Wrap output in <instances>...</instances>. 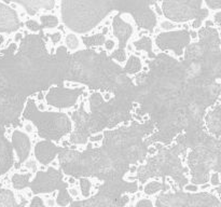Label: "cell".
Returning a JSON list of instances; mask_svg holds the SVG:
<instances>
[{
  "mask_svg": "<svg viewBox=\"0 0 221 207\" xmlns=\"http://www.w3.org/2000/svg\"><path fill=\"white\" fill-rule=\"evenodd\" d=\"M111 11L108 0H61L63 22L79 34L92 30Z\"/></svg>",
  "mask_w": 221,
  "mask_h": 207,
  "instance_id": "cell-1",
  "label": "cell"
},
{
  "mask_svg": "<svg viewBox=\"0 0 221 207\" xmlns=\"http://www.w3.org/2000/svg\"><path fill=\"white\" fill-rule=\"evenodd\" d=\"M184 152H187V148L180 145H176L169 149L162 148L146 165H141L138 168L136 177L139 179L140 183H146L147 179L152 176H161L164 181V176L166 175L177 183H186L188 182V178L184 177L183 172H188V168H183L180 161V154Z\"/></svg>",
  "mask_w": 221,
  "mask_h": 207,
  "instance_id": "cell-2",
  "label": "cell"
},
{
  "mask_svg": "<svg viewBox=\"0 0 221 207\" xmlns=\"http://www.w3.org/2000/svg\"><path fill=\"white\" fill-rule=\"evenodd\" d=\"M22 117L31 121L37 127L38 135L44 140L58 143L73 128V123L66 113L39 110L37 104L30 98L27 99Z\"/></svg>",
  "mask_w": 221,
  "mask_h": 207,
  "instance_id": "cell-3",
  "label": "cell"
},
{
  "mask_svg": "<svg viewBox=\"0 0 221 207\" xmlns=\"http://www.w3.org/2000/svg\"><path fill=\"white\" fill-rule=\"evenodd\" d=\"M188 164L192 183H207L210 172H219L220 168V139L210 135L204 143L193 148L188 155Z\"/></svg>",
  "mask_w": 221,
  "mask_h": 207,
  "instance_id": "cell-4",
  "label": "cell"
},
{
  "mask_svg": "<svg viewBox=\"0 0 221 207\" xmlns=\"http://www.w3.org/2000/svg\"><path fill=\"white\" fill-rule=\"evenodd\" d=\"M111 10L120 13H130L134 17L139 28L152 33L156 26V15L151 4H155L152 0H108Z\"/></svg>",
  "mask_w": 221,
  "mask_h": 207,
  "instance_id": "cell-5",
  "label": "cell"
},
{
  "mask_svg": "<svg viewBox=\"0 0 221 207\" xmlns=\"http://www.w3.org/2000/svg\"><path fill=\"white\" fill-rule=\"evenodd\" d=\"M203 0H164L162 12L174 22L183 23L191 19H203L208 16V10L202 9Z\"/></svg>",
  "mask_w": 221,
  "mask_h": 207,
  "instance_id": "cell-6",
  "label": "cell"
},
{
  "mask_svg": "<svg viewBox=\"0 0 221 207\" xmlns=\"http://www.w3.org/2000/svg\"><path fill=\"white\" fill-rule=\"evenodd\" d=\"M84 87H65L63 84L54 85L48 89L44 99L48 105L59 108V109H67L76 105L78 98L83 93Z\"/></svg>",
  "mask_w": 221,
  "mask_h": 207,
  "instance_id": "cell-7",
  "label": "cell"
},
{
  "mask_svg": "<svg viewBox=\"0 0 221 207\" xmlns=\"http://www.w3.org/2000/svg\"><path fill=\"white\" fill-rule=\"evenodd\" d=\"M191 37L188 30H177L161 33L155 37V44L161 51H174L177 56H181L183 51L190 44Z\"/></svg>",
  "mask_w": 221,
  "mask_h": 207,
  "instance_id": "cell-8",
  "label": "cell"
},
{
  "mask_svg": "<svg viewBox=\"0 0 221 207\" xmlns=\"http://www.w3.org/2000/svg\"><path fill=\"white\" fill-rule=\"evenodd\" d=\"M11 147L15 151V154L17 156V162H15L14 167L19 168L21 165L27 161L29 156L31 149L30 138L28 137L26 133L21 132L19 129H14L11 135Z\"/></svg>",
  "mask_w": 221,
  "mask_h": 207,
  "instance_id": "cell-9",
  "label": "cell"
},
{
  "mask_svg": "<svg viewBox=\"0 0 221 207\" xmlns=\"http://www.w3.org/2000/svg\"><path fill=\"white\" fill-rule=\"evenodd\" d=\"M64 148L56 146L53 141L50 140H41L36 143L34 148L35 158L41 165L48 166L50 163L54 161V159L63 150Z\"/></svg>",
  "mask_w": 221,
  "mask_h": 207,
  "instance_id": "cell-10",
  "label": "cell"
},
{
  "mask_svg": "<svg viewBox=\"0 0 221 207\" xmlns=\"http://www.w3.org/2000/svg\"><path fill=\"white\" fill-rule=\"evenodd\" d=\"M15 163L11 143L4 135V129H0V176L7 173Z\"/></svg>",
  "mask_w": 221,
  "mask_h": 207,
  "instance_id": "cell-11",
  "label": "cell"
},
{
  "mask_svg": "<svg viewBox=\"0 0 221 207\" xmlns=\"http://www.w3.org/2000/svg\"><path fill=\"white\" fill-rule=\"evenodd\" d=\"M21 27L17 14L11 8L0 2V33H13Z\"/></svg>",
  "mask_w": 221,
  "mask_h": 207,
  "instance_id": "cell-12",
  "label": "cell"
},
{
  "mask_svg": "<svg viewBox=\"0 0 221 207\" xmlns=\"http://www.w3.org/2000/svg\"><path fill=\"white\" fill-rule=\"evenodd\" d=\"M220 113V102L218 100L215 105H213V108L206 113L203 119L207 133L218 139H220L221 132Z\"/></svg>",
  "mask_w": 221,
  "mask_h": 207,
  "instance_id": "cell-13",
  "label": "cell"
},
{
  "mask_svg": "<svg viewBox=\"0 0 221 207\" xmlns=\"http://www.w3.org/2000/svg\"><path fill=\"white\" fill-rule=\"evenodd\" d=\"M112 28H113V35L119 41V49H125L127 41L133 34L132 26L126 22H124L119 14L113 17Z\"/></svg>",
  "mask_w": 221,
  "mask_h": 207,
  "instance_id": "cell-14",
  "label": "cell"
},
{
  "mask_svg": "<svg viewBox=\"0 0 221 207\" xmlns=\"http://www.w3.org/2000/svg\"><path fill=\"white\" fill-rule=\"evenodd\" d=\"M6 2H17L22 4L29 15L37 14L40 10H52L55 6L54 0H4Z\"/></svg>",
  "mask_w": 221,
  "mask_h": 207,
  "instance_id": "cell-15",
  "label": "cell"
},
{
  "mask_svg": "<svg viewBox=\"0 0 221 207\" xmlns=\"http://www.w3.org/2000/svg\"><path fill=\"white\" fill-rule=\"evenodd\" d=\"M32 177V173H26V174H19L16 173L11 176V183L13 186V188L16 190H24L27 188L28 182L30 180V178Z\"/></svg>",
  "mask_w": 221,
  "mask_h": 207,
  "instance_id": "cell-16",
  "label": "cell"
},
{
  "mask_svg": "<svg viewBox=\"0 0 221 207\" xmlns=\"http://www.w3.org/2000/svg\"><path fill=\"white\" fill-rule=\"evenodd\" d=\"M141 69H142V63L140 58L135 55H131L123 68V71L126 75H137L141 71Z\"/></svg>",
  "mask_w": 221,
  "mask_h": 207,
  "instance_id": "cell-17",
  "label": "cell"
},
{
  "mask_svg": "<svg viewBox=\"0 0 221 207\" xmlns=\"http://www.w3.org/2000/svg\"><path fill=\"white\" fill-rule=\"evenodd\" d=\"M0 207H19L15 195L9 189H0Z\"/></svg>",
  "mask_w": 221,
  "mask_h": 207,
  "instance_id": "cell-18",
  "label": "cell"
},
{
  "mask_svg": "<svg viewBox=\"0 0 221 207\" xmlns=\"http://www.w3.org/2000/svg\"><path fill=\"white\" fill-rule=\"evenodd\" d=\"M135 49L138 51H146L149 58H155V54L152 51V41L149 37H142L138 41L134 42Z\"/></svg>",
  "mask_w": 221,
  "mask_h": 207,
  "instance_id": "cell-19",
  "label": "cell"
},
{
  "mask_svg": "<svg viewBox=\"0 0 221 207\" xmlns=\"http://www.w3.org/2000/svg\"><path fill=\"white\" fill-rule=\"evenodd\" d=\"M82 41L86 46H98L104 45L106 38L104 34H96L94 36H84L82 37Z\"/></svg>",
  "mask_w": 221,
  "mask_h": 207,
  "instance_id": "cell-20",
  "label": "cell"
},
{
  "mask_svg": "<svg viewBox=\"0 0 221 207\" xmlns=\"http://www.w3.org/2000/svg\"><path fill=\"white\" fill-rule=\"evenodd\" d=\"M164 189V183H161L160 181H148L146 182L145 187L142 189V191L146 195H154L157 192H160L161 190Z\"/></svg>",
  "mask_w": 221,
  "mask_h": 207,
  "instance_id": "cell-21",
  "label": "cell"
},
{
  "mask_svg": "<svg viewBox=\"0 0 221 207\" xmlns=\"http://www.w3.org/2000/svg\"><path fill=\"white\" fill-rule=\"evenodd\" d=\"M40 21L41 28H55L58 25V19L55 15H42Z\"/></svg>",
  "mask_w": 221,
  "mask_h": 207,
  "instance_id": "cell-22",
  "label": "cell"
},
{
  "mask_svg": "<svg viewBox=\"0 0 221 207\" xmlns=\"http://www.w3.org/2000/svg\"><path fill=\"white\" fill-rule=\"evenodd\" d=\"M79 183H80V189H81V194L83 199H88L91 196V188H92V182L90 179L85 177L79 178Z\"/></svg>",
  "mask_w": 221,
  "mask_h": 207,
  "instance_id": "cell-23",
  "label": "cell"
},
{
  "mask_svg": "<svg viewBox=\"0 0 221 207\" xmlns=\"http://www.w3.org/2000/svg\"><path fill=\"white\" fill-rule=\"evenodd\" d=\"M110 58L113 60H117L119 64H123L126 62V52L125 49H115L110 54Z\"/></svg>",
  "mask_w": 221,
  "mask_h": 207,
  "instance_id": "cell-24",
  "label": "cell"
},
{
  "mask_svg": "<svg viewBox=\"0 0 221 207\" xmlns=\"http://www.w3.org/2000/svg\"><path fill=\"white\" fill-rule=\"evenodd\" d=\"M66 45L69 50H76L78 46H79V40L77 38L76 35L73 34H69L67 37H66Z\"/></svg>",
  "mask_w": 221,
  "mask_h": 207,
  "instance_id": "cell-25",
  "label": "cell"
},
{
  "mask_svg": "<svg viewBox=\"0 0 221 207\" xmlns=\"http://www.w3.org/2000/svg\"><path fill=\"white\" fill-rule=\"evenodd\" d=\"M208 183L211 187H219L220 186V176H219V172H213L209 174V178H208Z\"/></svg>",
  "mask_w": 221,
  "mask_h": 207,
  "instance_id": "cell-26",
  "label": "cell"
},
{
  "mask_svg": "<svg viewBox=\"0 0 221 207\" xmlns=\"http://www.w3.org/2000/svg\"><path fill=\"white\" fill-rule=\"evenodd\" d=\"M25 26L29 30H31V31H39V30H41V26L36 21H27L25 23Z\"/></svg>",
  "mask_w": 221,
  "mask_h": 207,
  "instance_id": "cell-27",
  "label": "cell"
},
{
  "mask_svg": "<svg viewBox=\"0 0 221 207\" xmlns=\"http://www.w3.org/2000/svg\"><path fill=\"white\" fill-rule=\"evenodd\" d=\"M134 207H153V203L152 201L148 199H142V200H138L136 204H134Z\"/></svg>",
  "mask_w": 221,
  "mask_h": 207,
  "instance_id": "cell-28",
  "label": "cell"
},
{
  "mask_svg": "<svg viewBox=\"0 0 221 207\" xmlns=\"http://www.w3.org/2000/svg\"><path fill=\"white\" fill-rule=\"evenodd\" d=\"M206 4L213 10H218L221 7V0H205Z\"/></svg>",
  "mask_w": 221,
  "mask_h": 207,
  "instance_id": "cell-29",
  "label": "cell"
},
{
  "mask_svg": "<svg viewBox=\"0 0 221 207\" xmlns=\"http://www.w3.org/2000/svg\"><path fill=\"white\" fill-rule=\"evenodd\" d=\"M183 190L187 193H198V186L194 183H190V185H186L183 187Z\"/></svg>",
  "mask_w": 221,
  "mask_h": 207,
  "instance_id": "cell-30",
  "label": "cell"
},
{
  "mask_svg": "<svg viewBox=\"0 0 221 207\" xmlns=\"http://www.w3.org/2000/svg\"><path fill=\"white\" fill-rule=\"evenodd\" d=\"M88 139L91 143H97V141H100V140L104 139V134L102 133H96V134H93L88 137Z\"/></svg>",
  "mask_w": 221,
  "mask_h": 207,
  "instance_id": "cell-31",
  "label": "cell"
},
{
  "mask_svg": "<svg viewBox=\"0 0 221 207\" xmlns=\"http://www.w3.org/2000/svg\"><path fill=\"white\" fill-rule=\"evenodd\" d=\"M67 192H68L69 196H70L71 199H73V197H76V196H78L80 194L79 190L77 188H75V187H69V188L67 189Z\"/></svg>",
  "mask_w": 221,
  "mask_h": 207,
  "instance_id": "cell-32",
  "label": "cell"
},
{
  "mask_svg": "<svg viewBox=\"0 0 221 207\" xmlns=\"http://www.w3.org/2000/svg\"><path fill=\"white\" fill-rule=\"evenodd\" d=\"M42 203L46 207H55L56 206V201L54 197L52 199H48V200H42Z\"/></svg>",
  "mask_w": 221,
  "mask_h": 207,
  "instance_id": "cell-33",
  "label": "cell"
},
{
  "mask_svg": "<svg viewBox=\"0 0 221 207\" xmlns=\"http://www.w3.org/2000/svg\"><path fill=\"white\" fill-rule=\"evenodd\" d=\"M50 37H51V40H52V42L53 43H57V42L61 41V33H54V34H51L50 35Z\"/></svg>",
  "mask_w": 221,
  "mask_h": 207,
  "instance_id": "cell-34",
  "label": "cell"
},
{
  "mask_svg": "<svg viewBox=\"0 0 221 207\" xmlns=\"http://www.w3.org/2000/svg\"><path fill=\"white\" fill-rule=\"evenodd\" d=\"M104 45H105V49H106L107 51H111V50L115 49V43L112 41V40H106L105 43H104Z\"/></svg>",
  "mask_w": 221,
  "mask_h": 207,
  "instance_id": "cell-35",
  "label": "cell"
},
{
  "mask_svg": "<svg viewBox=\"0 0 221 207\" xmlns=\"http://www.w3.org/2000/svg\"><path fill=\"white\" fill-rule=\"evenodd\" d=\"M161 27H162L163 29L169 30V29H173V28H175L176 25H175V24H173V23H169V22H163L162 24H161Z\"/></svg>",
  "mask_w": 221,
  "mask_h": 207,
  "instance_id": "cell-36",
  "label": "cell"
},
{
  "mask_svg": "<svg viewBox=\"0 0 221 207\" xmlns=\"http://www.w3.org/2000/svg\"><path fill=\"white\" fill-rule=\"evenodd\" d=\"M24 165H25L26 168H32V174H35L34 172L36 170V164H35V162L32 161V160L28 161V162H27L26 164H24Z\"/></svg>",
  "mask_w": 221,
  "mask_h": 207,
  "instance_id": "cell-37",
  "label": "cell"
},
{
  "mask_svg": "<svg viewBox=\"0 0 221 207\" xmlns=\"http://www.w3.org/2000/svg\"><path fill=\"white\" fill-rule=\"evenodd\" d=\"M201 25H202V22H201V21H198V19H194V22H193V24H192V27L195 29V28H200Z\"/></svg>",
  "mask_w": 221,
  "mask_h": 207,
  "instance_id": "cell-38",
  "label": "cell"
},
{
  "mask_svg": "<svg viewBox=\"0 0 221 207\" xmlns=\"http://www.w3.org/2000/svg\"><path fill=\"white\" fill-rule=\"evenodd\" d=\"M220 17H221V13H220V12L215 15V22H216V24H217L218 26L220 25Z\"/></svg>",
  "mask_w": 221,
  "mask_h": 207,
  "instance_id": "cell-39",
  "label": "cell"
},
{
  "mask_svg": "<svg viewBox=\"0 0 221 207\" xmlns=\"http://www.w3.org/2000/svg\"><path fill=\"white\" fill-rule=\"evenodd\" d=\"M25 129H26L27 133H32V126L30 124H26L25 125Z\"/></svg>",
  "mask_w": 221,
  "mask_h": 207,
  "instance_id": "cell-40",
  "label": "cell"
},
{
  "mask_svg": "<svg viewBox=\"0 0 221 207\" xmlns=\"http://www.w3.org/2000/svg\"><path fill=\"white\" fill-rule=\"evenodd\" d=\"M22 37H23V35H22V34H17V35H16V37H15V42L19 41V40L22 39Z\"/></svg>",
  "mask_w": 221,
  "mask_h": 207,
  "instance_id": "cell-41",
  "label": "cell"
},
{
  "mask_svg": "<svg viewBox=\"0 0 221 207\" xmlns=\"http://www.w3.org/2000/svg\"><path fill=\"white\" fill-rule=\"evenodd\" d=\"M211 25H213V22H209V21H207V22H206V27H210Z\"/></svg>",
  "mask_w": 221,
  "mask_h": 207,
  "instance_id": "cell-42",
  "label": "cell"
},
{
  "mask_svg": "<svg viewBox=\"0 0 221 207\" xmlns=\"http://www.w3.org/2000/svg\"><path fill=\"white\" fill-rule=\"evenodd\" d=\"M155 8H156V11H157V13H159V14H161V13H162V11H161V9H160V8L157 7L156 4H155Z\"/></svg>",
  "mask_w": 221,
  "mask_h": 207,
  "instance_id": "cell-43",
  "label": "cell"
},
{
  "mask_svg": "<svg viewBox=\"0 0 221 207\" xmlns=\"http://www.w3.org/2000/svg\"><path fill=\"white\" fill-rule=\"evenodd\" d=\"M2 42H3V37H2L1 35H0V45L2 44Z\"/></svg>",
  "mask_w": 221,
  "mask_h": 207,
  "instance_id": "cell-44",
  "label": "cell"
},
{
  "mask_svg": "<svg viewBox=\"0 0 221 207\" xmlns=\"http://www.w3.org/2000/svg\"><path fill=\"white\" fill-rule=\"evenodd\" d=\"M152 1H154V2H155V1H156V0H152Z\"/></svg>",
  "mask_w": 221,
  "mask_h": 207,
  "instance_id": "cell-45",
  "label": "cell"
}]
</instances>
